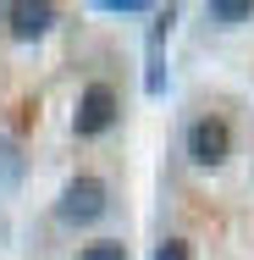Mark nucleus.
Returning <instances> with one entry per match:
<instances>
[{
    "label": "nucleus",
    "instance_id": "1",
    "mask_svg": "<svg viewBox=\"0 0 254 260\" xmlns=\"http://www.w3.org/2000/svg\"><path fill=\"white\" fill-rule=\"evenodd\" d=\"M116 116H122L116 89H111V83H89L83 100H78V111H72V133H78V139H100Z\"/></svg>",
    "mask_w": 254,
    "mask_h": 260
},
{
    "label": "nucleus",
    "instance_id": "2",
    "mask_svg": "<svg viewBox=\"0 0 254 260\" xmlns=\"http://www.w3.org/2000/svg\"><path fill=\"white\" fill-rule=\"evenodd\" d=\"M100 216H105V183L100 177H72V183L61 188V221L89 227V221H100Z\"/></svg>",
    "mask_w": 254,
    "mask_h": 260
},
{
    "label": "nucleus",
    "instance_id": "3",
    "mask_svg": "<svg viewBox=\"0 0 254 260\" xmlns=\"http://www.w3.org/2000/svg\"><path fill=\"white\" fill-rule=\"evenodd\" d=\"M227 155H232V127L221 116H199L188 127V160L194 166H221Z\"/></svg>",
    "mask_w": 254,
    "mask_h": 260
},
{
    "label": "nucleus",
    "instance_id": "4",
    "mask_svg": "<svg viewBox=\"0 0 254 260\" xmlns=\"http://www.w3.org/2000/svg\"><path fill=\"white\" fill-rule=\"evenodd\" d=\"M6 17H11V39H45L55 28V6H45V0H39V6H33V0H17Z\"/></svg>",
    "mask_w": 254,
    "mask_h": 260
},
{
    "label": "nucleus",
    "instance_id": "5",
    "mask_svg": "<svg viewBox=\"0 0 254 260\" xmlns=\"http://www.w3.org/2000/svg\"><path fill=\"white\" fill-rule=\"evenodd\" d=\"M204 17L215 28H238V22H254V0H210Z\"/></svg>",
    "mask_w": 254,
    "mask_h": 260
},
{
    "label": "nucleus",
    "instance_id": "6",
    "mask_svg": "<svg viewBox=\"0 0 254 260\" xmlns=\"http://www.w3.org/2000/svg\"><path fill=\"white\" fill-rule=\"evenodd\" d=\"M78 260H127V244H116V238H100V244H89Z\"/></svg>",
    "mask_w": 254,
    "mask_h": 260
},
{
    "label": "nucleus",
    "instance_id": "7",
    "mask_svg": "<svg viewBox=\"0 0 254 260\" xmlns=\"http://www.w3.org/2000/svg\"><path fill=\"white\" fill-rule=\"evenodd\" d=\"M150 260H194V255H188V244H183V238H166V244H155Z\"/></svg>",
    "mask_w": 254,
    "mask_h": 260
},
{
    "label": "nucleus",
    "instance_id": "8",
    "mask_svg": "<svg viewBox=\"0 0 254 260\" xmlns=\"http://www.w3.org/2000/svg\"><path fill=\"white\" fill-rule=\"evenodd\" d=\"M100 11H111V17H133V11H150L144 0H100Z\"/></svg>",
    "mask_w": 254,
    "mask_h": 260
}]
</instances>
